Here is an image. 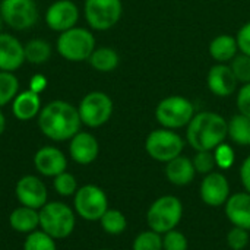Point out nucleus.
I'll use <instances>...</instances> for the list:
<instances>
[{
    "mask_svg": "<svg viewBox=\"0 0 250 250\" xmlns=\"http://www.w3.org/2000/svg\"><path fill=\"white\" fill-rule=\"evenodd\" d=\"M100 224H101V229L110 236H119L125 233L127 229V220L125 214L119 209H110V208L101 217Z\"/></svg>",
    "mask_w": 250,
    "mask_h": 250,
    "instance_id": "obj_27",
    "label": "nucleus"
},
{
    "mask_svg": "<svg viewBox=\"0 0 250 250\" xmlns=\"http://www.w3.org/2000/svg\"><path fill=\"white\" fill-rule=\"evenodd\" d=\"M164 173H166L167 180L173 186H177V188H183V186L190 185L196 176L192 160L189 157H185V155H179L174 160L168 161L166 164Z\"/></svg>",
    "mask_w": 250,
    "mask_h": 250,
    "instance_id": "obj_21",
    "label": "nucleus"
},
{
    "mask_svg": "<svg viewBox=\"0 0 250 250\" xmlns=\"http://www.w3.org/2000/svg\"><path fill=\"white\" fill-rule=\"evenodd\" d=\"M132 250H163V234L151 229L139 233L132 243Z\"/></svg>",
    "mask_w": 250,
    "mask_h": 250,
    "instance_id": "obj_30",
    "label": "nucleus"
},
{
    "mask_svg": "<svg viewBox=\"0 0 250 250\" xmlns=\"http://www.w3.org/2000/svg\"><path fill=\"white\" fill-rule=\"evenodd\" d=\"M114 104L108 94L103 91H91L82 97L78 105L82 125L97 129L104 126L113 116Z\"/></svg>",
    "mask_w": 250,
    "mask_h": 250,
    "instance_id": "obj_8",
    "label": "nucleus"
},
{
    "mask_svg": "<svg viewBox=\"0 0 250 250\" xmlns=\"http://www.w3.org/2000/svg\"><path fill=\"white\" fill-rule=\"evenodd\" d=\"M94 34L83 26H73L64 32H60L56 41L57 53L67 62L79 63L86 62L95 50Z\"/></svg>",
    "mask_w": 250,
    "mask_h": 250,
    "instance_id": "obj_3",
    "label": "nucleus"
},
{
    "mask_svg": "<svg viewBox=\"0 0 250 250\" xmlns=\"http://www.w3.org/2000/svg\"><path fill=\"white\" fill-rule=\"evenodd\" d=\"M192 163H193L196 174H202V176H207L215 171V167H217L212 151H196L195 157L192 158Z\"/></svg>",
    "mask_w": 250,
    "mask_h": 250,
    "instance_id": "obj_34",
    "label": "nucleus"
},
{
    "mask_svg": "<svg viewBox=\"0 0 250 250\" xmlns=\"http://www.w3.org/2000/svg\"><path fill=\"white\" fill-rule=\"evenodd\" d=\"M41 108H42V104H41L40 94L31 89L19 91L18 95L12 101V113L15 119L21 122H29L38 117Z\"/></svg>",
    "mask_w": 250,
    "mask_h": 250,
    "instance_id": "obj_20",
    "label": "nucleus"
},
{
    "mask_svg": "<svg viewBox=\"0 0 250 250\" xmlns=\"http://www.w3.org/2000/svg\"><path fill=\"white\" fill-rule=\"evenodd\" d=\"M230 67L237 79L239 83H249L250 82V56L239 53L230 63Z\"/></svg>",
    "mask_w": 250,
    "mask_h": 250,
    "instance_id": "obj_32",
    "label": "nucleus"
},
{
    "mask_svg": "<svg viewBox=\"0 0 250 250\" xmlns=\"http://www.w3.org/2000/svg\"><path fill=\"white\" fill-rule=\"evenodd\" d=\"M23 63V44L16 37L0 32V70L15 73Z\"/></svg>",
    "mask_w": 250,
    "mask_h": 250,
    "instance_id": "obj_18",
    "label": "nucleus"
},
{
    "mask_svg": "<svg viewBox=\"0 0 250 250\" xmlns=\"http://www.w3.org/2000/svg\"><path fill=\"white\" fill-rule=\"evenodd\" d=\"M208 51L215 63H226V64H229L240 53L236 37L229 34H220L215 38H212Z\"/></svg>",
    "mask_w": 250,
    "mask_h": 250,
    "instance_id": "obj_22",
    "label": "nucleus"
},
{
    "mask_svg": "<svg viewBox=\"0 0 250 250\" xmlns=\"http://www.w3.org/2000/svg\"><path fill=\"white\" fill-rule=\"evenodd\" d=\"M23 250H57L56 240L42 230L29 233L23 242Z\"/></svg>",
    "mask_w": 250,
    "mask_h": 250,
    "instance_id": "obj_29",
    "label": "nucleus"
},
{
    "mask_svg": "<svg viewBox=\"0 0 250 250\" xmlns=\"http://www.w3.org/2000/svg\"><path fill=\"white\" fill-rule=\"evenodd\" d=\"M75 212L85 221H100L108 209L105 192L95 185H85L73 195Z\"/></svg>",
    "mask_w": 250,
    "mask_h": 250,
    "instance_id": "obj_10",
    "label": "nucleus"
},
{
    "mask_svg": "<svg viewBox=\"0 0 250 250\" xmlns=\"http://www.w3.org/2000/svg\"><path fill=\"white\" fill-rule=\"evenodd\" d=\"M47 83H48V82H47V78H45L44 75L35 73V75H32L31 79H29V86H28V89H31V91H34V92H37V94L41 95V92L45 91Z\"/></svg>",
    "mask_w": 250,
    "mask_h": 250,
    "instance_id": "obj_39",
    "label": "nucleus"
},
{
    "mask_svg": "<svg viewBox=\"0 0 250 250\" xmlns=\"http://www.w3.org/2000/svg\"><path fill=\"white\" fill-rule=\"evenodd\" d=\"M34 166L40 174L45 177H56L66 171L67 158L56 146H41L34 155Z\"/></svg>",
    "mask_w": 250,
    "mask_h": 250,
    "instance_id": "obj_17",
    "label": "nucleus"
},
{
    "mask_svg": "<svg viewBox=\"0 0 250 250\" xmlns=\"http://www.w3.org/2000/svg\"><path fill=\"white\" fill-rule=\"evenodd\" d=\"M230 195L229 179L221 171H212L204 176V180L199 186V196L205 205L211 208L224 207Z\"/></svg>",
    "mask_w": 250,
    "mask_h": 250,
    "instance_id": "obj_13",
    "label": "nucleus"
},
{
    "mask_svg": "<svg viewBox=\"0 0 250 250\" xmlns=\"http://www.w3.org/2000/svg\"><path fill=\"white\" fill-rule=\"evenodd\" d=\"M195 116L193 103L182 95L163 98L155 107V120L161 127L177 130L186 127Z\"/></svg>",
    "mask_w": 250,
    "mask_h": 250,
    "instance_id": "obj_6",
    "label": "nucleus"
},
{
    "mask_svg": "<svg viewBox=\"0 0 250 250\" xmlns=\"http://www.w3.org/2000/svg\"><path fill=\"white\" fill-rule=\"evenodd\" d=\"M0 16L12 29L25 31L37 23L38 7L34 0H1Z\"/></svg>",
    "mask_w": 250,
    "mask_h": 250,
    "instance_id": "obj_11",
    "label": "nucleus"
},
{
    "mask_svg": "<svg viewBox=\"0 0 250 250\" xmlns=\"http://www.w3.org/2000/svg\"><path fill=\"white\" fill-rule=\"evenodd\" d=\"M236 105L240 114L250 117V82L243 83L236 95Z\"/></svg>",
    "mask_w": 250,
    "mask_h": 250,
    "instance_id": "obj_37",
    "label": "nucleus"
},
{
    "mask_svg": "<svg viewBox=\"0 0 250 250\" xmlns=\"http://www.w3.org/2000/svg\"><path fill=\"white\" fill-rule=\"evenodd\" d=\"M183 218V204L177 196L164 195L157 198L146 211V224L151 230L166 234L180 224Z\"/></svg>",
    "mask_w": 250,
    "mask_h": 250,
    "instance_id": "obj_4",
    "label": "nucleus"
},
{
    "mask_svg": "<svg viewBox=\"0 0 250 250\" xmlns=\"http://www.w3.org/2000/svg\"><path fill=\"white\" fill-rule=\"evenodd\" d=\"M224 212L234 227L250 231V193L246 190L230 195L224 205Z\"/></svg>",
    "mask_w": 250,
    "mask_h": 250,
    "instance_id": "obj_19",
    "label": "nucleus"
},
{
    "mask_svg": "<svg viewBox=\"0 0 250 250\" xmlns=\"http://www.w3.org/2000/svg\"><path fill=\"white\" fill-rule=\"evenodd\" d=\"M40 212V227L54 240L69 237L76 226L73 209L64 202H47Z\"/></svg>",
    "mask_w": 250,
    "mask_h": 250,
    "instance_id": "obj_5",
    "label": "nucleus"
},
{
    "mask_svg": "<svg viewBox=\"0 0 250 250\" xmlns=\"http://www.w3.org/2000/svg\"><path fill=\"white\" fill-rule=\"evenodd\" d=\"M212 152H214L217 168L229 170V168H231L234 166V163H236V152L231 148V145H229L227 142L220 144Z\"/></svg>",
    "mask_w": 250,
    "mask_h": 250,
    "instance_id": "obj_33",
    "label": "nucleus"
},
{
    "mask_svg": "<svg viewBox=\"0 0 250 250\" xmlns=\"http://www.w3.org/2000/svg\"><path fill=\"white\" fill-rule=\"evenodd\" d=\"M19 92V79L13 72L0 70V108L10 104Z\"/></svg>",
    "mask_w": 250,
    "mask_h": 250,
    "instance_id": "obj_28",
    "label": "nucleus"
},
{
    "mask_svg": "<svg viewBox=\"0 0 250 250\" xmlns=\"http://www.w3.org/2000/svg\"><path fill=\"white\" fill-rule=\"evenodd\" d=\"M100 154V144L97 138L89 132L79 130L69 141V155L70 158L81 166L92 164Z\"/></svg>",
    "mask_w": 250,
    "mask_h": 250,
    "instance_id": "obj_16",
    "label": "nucleus"
},
{
    "mask_svg": "<svg viewBox=\"0 0 250 250\" xmlns=\"http://www.w3.org/2000/svg\"><path fill=\"white\" fill-rule=\"evenodd\" d=\"M236 40H237L239 51L250 56V21L240 26V29L236 34Z\"/></svg>",
    "mask_w": 250,
    "mask_h": 250,
    "instance_id": "obj_38",
    "label": "nucleus"
},
{
    "mask_svg": "<svg viewBox=\"0 0 250 250\" xmlns=\"http://www.w3.org/2000/svg\"><path fill=\"white\" fill-rule=\"evenodd\" d=\"M9 224L16 233L29 234L40 227V212L38 209L29 208V207H18L12 211L9 217Z\"/></svg>",
    "mask_w": 250,
    "mask_h": 250,
    "instance_id": "obj_23",
    "label": "nucleus"
},
{
    "mask_svg": "<svg viewBox=\"0 0 250 250\" xmlns=\"http://www.w3.org/2000/svg\"><path fill=\"white\" fill-rule=\"evenodd\" d=\"M229 138L231 142L240 146L250 145V117L240 113L234 114L229 120Z\"/></svg>",
    "mask_w": 250,
    "mask_h": 250,
    "instance_id": "obj_25",
    "label": "nucleus"
},
{
    "mask_svg": "<svg viewBox=\"0 0 250 250\" xmlns=\"http://www.w3.org/2000/svg\"><path fill=\"white\" fill-rule=\"evenodd\" d=\"M4 130H6V117H4V113L0 108V136L3 135Z\"/></svg>",
    "mask_w": 250,
    "mask_h": 250,
    "instance_id": "obj_41",
    "label": "nucleus"
},
{
    "mask_svg": "<svg viewBox=\"0 0 250 250\" xmlns=\"http://www.w3.org/2000/svg\"><path fill=\"white\" fill-rule=\"evenodd\" d=\"M239 173H240V182H242L245 190H246L248 193H250V155H248V157L243 160Z\"/></svg>",
    "mask_w": 250,
    "mask_h": 250,
    "instance_id": "obj_40",
    "label": "nucleus"
},
{
    "mask_svg": "<svg viewBox=\"0 0 250 250\" xmlns=\"http://www.w3.org/2000/svg\"><path fill=\"white\" fill-rule=\"evenodd\" d=\"M185 149V139L171 129L160 127L152 132L145 139L146 154L158 163L167 164L176 157L182 155Z\"/></svg>",
    "mask_w": 250,
    "mask_h": 250,
    "instance_id": "obj_7",
    "label": "nucleus"
},
{
    "mask_svg": "<svg viewBox=\"0 0 250 250\" xmlns=\"http://www.w3.org/2000/svg\"><path fill=\"white\" fill-rule=\"evenodd\" d=\"M207 85L211 94L220 98H226L237 92V79L230 67L226 63H215L208 75H207Z\"/></svg>",
    "mask_w": 250,
    "mask_h": 250,
    "instance_id": "obj_15",
    "label": "nucleus"
},
{
    "mask_svg": "<svg viewBox=\"0 0 250 250\" xmlns=\"http://www.w3.org/2000/svg\"><path fill=\"white\" fill-rule=\"evenodd\" d=\"M83 15L91 29L108 31L122 19L123 3L122 0H85Z\"/></svg>",
    "mask_w": 250,
    "mask_h": 250,
    "instance_id": "obj_9",
    "label": "nucleus"
},
{
    "mask_svg": "<svg viewBox=\"0 0 250 250\" xmlns=\"http://www.w3.org/2000/svg\"><path fill=\"white\" fill-rule=\"evenodd\" d=\"M79 7L72 0H56L45 10V23L54 32H64L78 25Z\"/></svg>",
    "mask_w": 250,
    "mask_h": 250,
    "instance_id": "obj_12",
    "label": "nucleus"
},
{
    "mask_svg": "<svg viewBox=\"0 0 250 250\" xmlns=\"http://www.w3.org/2000/svg\"><path fill=\"white\" fill-rule=\"evenodd\" d=\"M1 26H3V19H1V16H0V32H1Z\"/></svg>",
    "mask_w": 250,
    "mask_h": 250,
    "instance_id": "obj_42",
    "label": "nucleus"
},
{
    "mask_svg": "<svg viewBox=\"0 0 250 250\" xmlns=\"http://www.w3.org/2000/svg\"><path fill=\"white\" fill-rule=\"evenodd\" d=\"M226 240H227V246L231 250L246 249L250 240L249 230L233 226V229H230V231L227 233Z\"/></svg>",
    "mask_w": 250,
    "mask_h": 250,
    "instance_id": "obj_35",
    "label": "nucleus"
},
{
    "mask_svg": "<svg viewBox=\"0 0 250 250\" xmlns=\"http://www.w3.org/2000/svg\"><path fill=\"white\" fill-rule=\"evenodd\" d=\"M53 188L60 196H72L79 189L76 177L67 171H63L62 174L53 177Z\"/></svg>",
    "mask_w": 250,
    "mask_h": 250,
    "instance_id": "obj_31",
    "label": "nucleus"
},
{
    "mask_svg": "<svg viewBox=\"0 0 250 250\" xmlns=\"http://www.w3.org/2000/svg\"><path fill=\"white\" fill-rule=\"evenodd\" d=\"M98 250H111V249H98Z\"/></svg>",
    "mask_w": 250,
    "mask_h": 250,
    "instance_id": "obj_43",
    "label": "nucleus"
},
{
    "mask_svg": "<svg viewBox=\"0 0 250 250\" xmlns=\"http://www.w3.org/2000/svg\"><path fill=\"white\" fill-rule=\"evenodd\" d=\"M88 62L94 70L100 73H110L117 69L120 63V56L114 48L103 45V47H95Z\"/></svg>",
    "mask_w": 250,
    "mask_h": 250,
    "instance_id": "obj_24",
    "label": "nucleus"
},
{
    "mask_svg": "<svg viewBox=\"0 0 250 250\" xmlns=\"http://www.w3.org/2000/svg\"><path fill=\"white\" fill-rule=\"evenodd\" d=\"M37 119L41 133L54 142L70 141L82 126L78 107L64 100L47 103Z\"/></svg>",
    "mask_w": 250,
    "mask_h": 250,
    "instance_id": "obj_1",
    "label": "nucleus"
},
{
    "mask_svg": "<svg viewBox=\"0 0 250 250\" xmlns=\"http://www.w3.org/2000/svg\"><path fill=\"white\" fill-rule=\"evenodd\" d=\"M25 62L31 64H44L51 57V45L45 40L34 38L23 44Z\"/></svg>",
    "mask_w": 250,
    "mask_h": 250,
    "instance_id": "obj_26",
    "label": "nucleus"
},
{
    "mask_svg": "<svg viewBox=\"0 0 250 250\" xmlns=\"http://www.w3.org/2000/svg\"><path fill=\"white\" fill-rule=\"evenodd\" d=\"M15 195L21 205L34 209H41L47 204V188L41 179L37 176H23L16 182Z\"/></svg>",
    "mask_w": 250,
    "mask_h": 250,
    "instance_id": "obj_14",
    "label": "nucleus"
},
{
    "mask_svg": "<svg viewBox=\"0 0 250 250\" xmlns=\"http://www.w3.org/2000/svg\"><path fill=\"white\" fill-rule=\"evenodd\" d=\"M229 136V122L215 111L195 113L186 126V142L195 151H214Z\"/></svg>",
    "mask_w": 250,
    "mask_h": 250,
    "instance_id": "obj_2",
    "label": "nucleus"
},
{
    "mask_svg": "<svg viewBox=\"0 0 250 250\" xmlns=\"http://www.w3.org/2000/svg\"><path fill=\"white\" fill-rule=\"evenodd\" d=\"M189 249V242L188 237L179 231V230H171L166 234H163V250H188Z\"/></svg>",
    "mask_w": 250,
    "mask_h": 250,
    "instance_id": "obj_36",
    "label": "nucleus"
}]
</instances>
